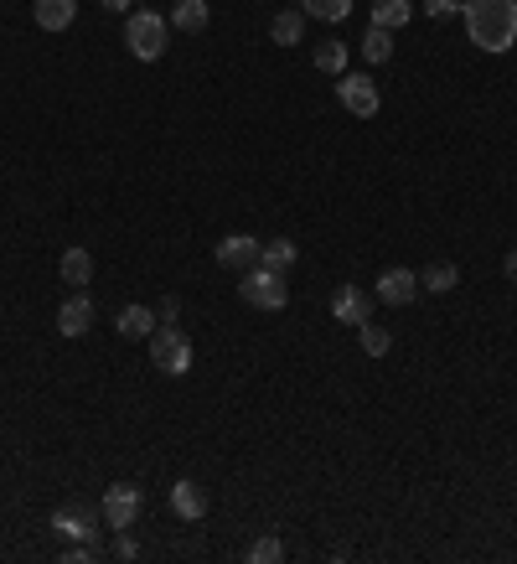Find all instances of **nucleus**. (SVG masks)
I'll return each instance as SVG.
<instances>
[{
	"instance_id": "nucleus-1",
	"label": "nucleus",
	"mask_w": 517,
	"mask_h": 564,
	"mask_svg": "<svg viewBox=\"0 0 517 564\" xmlns=\"http://www.w3.org/2000/svg\"><path fill=\"white\" fill-rule=\"evenodd\" d=\"M461 16L481 52H507L517 42V0H461Z\"/></svg>"
},
{
	"instance_id": "nucleus-2",
	"label": "nucleus",
	"mask_w": 517,
	"mask_h": 564,
	"mask_svg": "<svg viewBox=\"0 0 517 564\" xmlns=\"http://www.w3.org/2000/svg\"><path fill=\"white\" fill-rule=\"evenodd\" d=\"M166 37H171V21L156 16V11H135L130 26H125V47L140 57V63H156L166 52Z\"/></svg>"
},
{
	"instance_id": "nucleus-3",
	"label": "nucleus",
	"mask_w": 517,
	"mask_h": 564,
	"mask_svg": "<svg viewBox=\"0 0 517 564\" xmlns=\"http://www.w3.org/2000/svg\"><path fill=\"white\" fill-rule=\"evenodd\" d=\"M238 295H243V306H254V311H285V301H290L285 275L264 270V264H254V270H243V280H238Z\"/></svg>"
},
{
	"instance_id": "nucleus-4",
	"label": "nucleus",
	"mask_w": 517,
	"mask_h": 564,
	"mask_svg": "<svg viewBox=\"0 0 517 564\" xmlns=\"http://www.w3.org/2000/svg\"><path fill=\"white\" fill-rule=\"evenodd\" d=\"M150 363L171 378H181L192 368V337L176 332V326H156V332H150Z\"/></svg>"
},
{
	"instance_id": "nucleus-5",
	"label": "nucleus",
	"mask_w": 517,
	"mask_h": 564,
	"mask_svg": "<svg viewBox=\"0 0 517 564\" xmlns=\"http://www.w3.org/2000/svg\"><path fill=\"white\" fill-rule=\"evenodd\" d=\"M140 502H145V492H140V487L114 482V487L104 492V502H99V513H104V523H109L114 533H125V528L140 518Z\"/></svg>"
},
{
	"instance_id": "nucleus-6",
	"label": "nucleus",
	"mask_w": 517,
	"mask_h": 564,
	"mask_svg": "<svg viewBox=\"0 0 517 564\" xmlns=\"http://www.w3.org/2000/svg\"><path fill=\"white\" fill-rule=\"evenodd\" d=\"M337 99L347 114H357V120H373L378 114V83L368 73H342L337 78Z\"/></svg>"
},
{
	"instance_id": "nucleus-7",
	"label": "nucleus",
	"mask_w": 517,
	"mask_h": 564,
	"mask_svg": "<svg viewBox=\"0 0 517 564\" xmlns=\"http://www.w3.org/2000/svg\"><path fill=\"white\" fill-rule=\"evenodd\" d=\"M259 249H264V244L249 239V233H228V239L212 249V254H218L223 270H254V264H259Z\"/></svg>"
},
{
	"instance_id": "nucleus-8",
	"label": "nucleus",
	"mask_w": 517,
	"mask_h": 564,
	"mask_svg": "<svg viewBox=\"0 0 517 564\" xmlns=\"http://www.w3.org/2000/svg\"><path fill=\"white\" fill-rule=\"evenodd\" d=\"M419 295V275L414 270H383L378 275V301L383 306H409Z\"/></svg>"
},
{
	"instance_id": "nucleus-9",
	"label": "nucleus",
	"mask_w": 517,
	"mask_h": 564,
	"mask_svg": "<svg viewBox=\"0 0 517 564\" xmlns=\"http://www.w3.org/2000/svg\"><path fill=\"white\" fill-rule=\"evenodd\" d=\"M88 326H94V301H88V295H68V301L57 306V332H63V337H83Z\"/></svg>"
},
{
	"instance_id": "nucleus-10",
	"label": "nucleus",
	"mask_w": 517,
	"mask_h": 564,
	"mask_svg": "<svg viewBox=\"0 0 517 564\" xmlns=\"http://www.w3.org/2000/svg\"><path fill=\"white\" fill-rule=\"evenodd\" d=\"M368 311H373V301H368V290H357V285H342L337 295H331V316L347 321V326H362Z\"/></svg>"
},
{
	"instance_id": "nucleus-11",
	"label": "nucleus",
	"mask_w": 517,
	"mask_h": 564,
	"mask_svg": "<svg viewBox=\"0 0 517 564\" xmlns=\"http://www.w3.org/2000/svg\"><path fill=\"white\" fill-rule=\"evenodd\" d=\"M52 533H63V539H78V544H94V513H83V508L52 513Z\"/></svg>"
},
{
	"instance_id": "nucleus-12",
	"label": "nucleus",
	"mask_w": 517,
	"mask_h": 564,
	"mask_svg": "<svg viewBox=\"0 0 517 564\" xmlns=\"http://www.w3.org/2000/svg\"><path fill=\"white\" fill-rule=\"evenodd\" d=\"M171 513H176V518H187V523H197V518L207 513L202 487H197V482H171Z\"/></svg>"
},
{
	"instance_id": "nucleus-13",
	"label": "nucleus",
	"mask_w": 517,
	"mask_h": 564,
	"mask_svg": "<svg viewBox=\"0 0 517 564\" xmlns=\"http://www.w3.org/2000/svg\"><path fill=\"white\" fill-rule=\"evenodd\" d=\"M32 16H37L42 32H63V26H73V16H78V0H37Z\"/></svg>"
},
{
	"instance_id": "nucleus-14",
	"label": "nucleus",
	"mask_w": 517,
	"mask_h": 564,
	"mask_svg": "<svg viewBox=\"0 0 517 564\" xmlns=\"http://www.w3.org/2000/svg\"><path fill=\"white\" fill-rule=\"evenodd\" d=\"M171 26H176V32H187V37L207 32V0H176V6H171Z\"/></svg>"
},
{
	"instance_id": "nucleus-15",
	"label": "nucleus",
	"mask_w": 517,
	"mask_h": 564,
	"mask_svg": "<svg viewBox=\"0 0 517 564\" xmlns=\"http://www.w3.org/2000/svg\"><path fill=\"white\" fill-rule=\"evenodd\" d=\"M409 21H414V0H373V26H383V32H399Z\"/></svg>"
},
{
	"instance_id": "nucleus-16",
	"label": "nucleus",
	"mask_w": 517,
	"mask_h": 564,
	"mask_svg": "<svg viewBox=\"0 0 517 564\" xmlns=\"http://www.w3.org/2000/svg\"><path fill=\"white\" fill-rule=\"evenodd\" d=\"M119 337H150V332H156V311H150V306H125V311H119Z\"/></svg>"
},
{
	"instance_id": "nucleus-17",
	"label": "nucleus",
	"mask_w": 517,
	"mask_h": 564,
	"mask_svg": "<svg viewBox=\"0 0 517 564\" xmlns=\"http://www.w3.org/2000/svg\"><path fill=\"white\" fill-rule=\"evenodd\" d=\"M57 270H63V280H68L73 290H83L88 280H94V254H88V249H68Z\"/></svg>"
},
{
	"instance_id": "nucleus-18",
	"label": "nucleus",
	"mask_w": 517,
	"mask_h": 564,
	"mask_svg": "<svg viewBox=\"0 0 517 564\" xmlns=\"http://www.w3.org/2000/svg\"><path fill=\"white\" fill-rule=\"evenodd\" d=\"M269 37H275L280 47H295L300 37H306V11H280L275 26H269Z\"/></svg>"
},
{
	"instance_id": "nucleus-19",
	"label": "nucleus",
	"mask_w": 517,
	"mask_h": 564,
	"mask_svg": "<svg viewBox=\"0 0 517 564\" xmlns=\"http://www.w3.org/2000/svg\"><path fill=\"white\" fill-rule=\"evenodd\" d=\"M295 254H300V249H295L290 239H275V244L259 249V264H264V270H275V275H285L290 264H295Z\"/></svg>"
},
{
	"instance_id": "nucleus-20",
	"label": "nucleus",
	"mask_w": 517,
	"mask_h": 564,
	"mask_svg": "<svg viewBox=\"0 0 517 564\" xmlns=\"http://www.w3.org/2000/svg\"><path fill=\"white\" fill-rule=\"evenodd\" d=\"M461 285V270L455 264H430L424 270V280H419V290H430V295H445V290H455Z\"/></svg>"
},
{
	"instance_id": "nucleus-21",
	"label": "nucleus",
	"mask_w": 517,
	"mask_h": 564,
	"mask_svg": "<svg viewBox=\"0 0 517 564\" xmlns=\"http://www.w3.org/2000/svg\"><path fill=\"white\" fill-rule=\"evenodd\" d=\"M316 68L331 73V78H342L347 73V42H321L316 47Z\"/></svg>"
},
{
	"instance_id": "nucleus-22",
	"label": "nucleus",
	"mask_w": 517,
	"mask_h": 564,
	"mask_svg": "<svg viewBox=\"0 0 517 564\" xmlns=\"http://www.w3.org/2000/svg\"><path fill=\"white\" fill-rule=\"evenodd\" d=\"M362 57H368V63H388V57H393V32L368 26V37H362Z\"/></svg>"
},
{
	"instance_id": "nucleus-23",
	"label": "nucleus",
	"mask_w": 517,
	"mask_h": 564,
	"mask_svg": "<svg viewBox=\"0 0 517 564\" xmlns=\"http://www.w3.org/2000/svg\"><path fill=\"white\" fill-rule=\"evenodd\" d=\"M300 11L316 16V21H347L352 0H300Z\"/></svg>"
},
{
	"instance_id": "nucleus-24",
	"label": "nucleus",
	"mask_w": 517,
	"mask_h": 564,
	"mask_svg": "<svg viewBox=\"0 0 517 564\" xmlns=\"http://www.w3.org/2000/svg\"><path fill=\"white\" fill-rule=\"evenodd\" d=\"M285 559V544L275 539V533H264V539L249 544V564H280Z\"/></svg>"
},
{
	"instance_id": "nucleus-25",
	"label": "nucleus",
	"mask_w": 517,
	"mask_h": 564,
	"mask_svg": "<svg viewBox=\"0 0 517 564\" xmlns=\"http://www.w3.org/2000/svg\"><path fill=\"white\" fill-rule=\"evenodd\" d=\"M357 332H362V352H368V358H383V352L393 347V337L383 332V326H373V321H362Z\"/></svg>"
},
{
	"instance_id": "nucleus-26",
	"label": "nucleus",
	"mask_w": 517,
	"mask_h": 564,
	"mask_svg": "<svg viewBox=\"0 0 517 564\" xmlns=\"http://www.w3.org/2000/svg\"><path fill=\"white\" fill-rule=\"evenodd\" d=\"M176 316H181V301H176V295H161V306H156V321H161V326H176Z\"/></svg>"
},
{
	"instance_id": "nucleus-27",
	"label": "nucleus",
	"mask_w": 517,
	"mask_h": 564,
	"mask_svg": "<svg viewBox=\"0 0 517 564\" xmlns=\"http://www.w3.org/2000/svg\"><path fill=\"white\" fill-rule=\"evenodd\" d=\"M455 11H461V0H424V16H455Z\"/></svg>"
},
{
	"instance_id": "nucleus-28",
	"label": "nucleus",
	"mask_w": 517,
	"mask_h": 564,
	"mask_svg": "<svg viewBox=\"0 0 517 564\" xmlns=\"http://www.w3.org/2000/svg\"><path fill=\"white\" fill-rule=\"evenodd\" d=\"M114 554H119V559H135L140 544H135V539H114Z\"/></svg>"
},
{
	"instance_id": "nucleus-29",
	"label": "nucleus",
	"mask_w": 517,
	"mask_h": 564,
	"mask_svg": "<svg viewBox=\"0 0 517 564\" xmlns=\"http://www.w3.org/2000/svg\"><path fill=\"white\" fill-rule=\"evenodd\" d=\"M63 559H68V564H83V559H94V549H88V544H78V549H68Z\"/></svg>"
},
{
	"instance_id": "nucleus-30",
	"label": "nucleus",
	"mask_w": 517,
	"mask_h": 564,
	"mask_svg": "<svg viewBox=\"0 0 517 564\" xmlns=\"http://www.w3.org/2000/svg\"><path fill=\"white\" fill-rule=\"evenodd\" d=\"M502 270H507V280H517V249H507V259H502Z\"/></svg>"
},
{
	"instance_id": "nucleus-31",
	"label": "nucleus",
	"mask_w": 517,
	"mask_h": 564,
	"mask_svg": "<svg viewBox=\"0 0 517 564\" xmlns=\"http://www.w3.org/2000/svg\"><path fill=\"white\" fill-rule=\"evenodd\" d=\"M104 11H130V0H104Z\"/></svg>"
}]
</instances>
